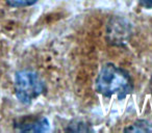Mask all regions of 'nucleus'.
<instances>
[{
	"label": "nucleus",
	"instance_id": "7ed1b4c3",
	"mask_svg": "<svg viewBox=\"0 0 152 133\" xmlns=\"http://www.w3.org/2000/svg\"><path fill=\"white\" fill-rule=\"evenodd\" d=\"M132 34L131 25L121 17H113L106 26V40L113 46H124L129 43Z\"/></svg>",
	"mask_w": 152,
	"mask_h": 133
},
{
	"label": "nucleus",
	"instance_id": "6e6552de",
	"mask_svg": "<svg viewBox=\"0 0 152 133\" xmlns=\"http://www.w3.org/2000/svg\"><path fill=\"white\" fill-rule=\"evenodd\" d=\"M139 2L145 9H152V0H139Z\"/></svg>",
	"mask_w": 152,
	"mask_h": 133
},
{
	"label": "nucleus",
	"instance_id": "f03ea898",
	"mask_svg": "<svg viewBox=\"0 0 152 133\" xmlns=\"http://www.w3.org/2000/svg\"><path fill=\"white\" fill-rule=\"evenodd\" d=\"M46 89L44 81L31 70H21L15 76L16 97L24 104L31 103Z\"/></svg>",
	"mask_w": 152,
	"mask_h": 133
},
{
	"label": "nucleus",
	"instance_id": "39448f33",
	"mask_svg": "<svg viewBox=\"0 0 152 133\" xmlns=\"http://www.w3.org/2000/svg\"><path fill=\"white\" fill-rule=\"evenodd\" d=\"M125 132H152V123L147 120H139L124 129Z\"/></svg>",
	"mask_w": 152,
	"mask_h": 133
},
{
	"label": "nucleus",
	"instance_id": "20e7f679",
	"mask_svg": "<svg viewBox=\"0 0 152 133\" xmlns=\"http://www.w3.org/2000/svg\"><path fill=\"white\" fill-rule=\"evenodd\" d=\"M14 126L22 132H47L50 129L49 121L45 116H26L15 121Z\"/></svg>",
	"mask_w": 152,
	"mask_h": 133
},
{
	"label": "nucleus",
	"instance_id": "0eeeda50",
	"mask_svg": "<svg viewBox=\"0 0 152 133\" xmlns=\"http://www.w3.org/2000/svg\"><path fill=\"white\" fill-rule=\"evenodd\" d=\"M5 1L12 7H25L34 4L38 0H5Z\"/></svg>",
	"mask_w": 152,
	"mask_h": 133
},
{
	"label": "nucleus",
	"instance_id": "1a4fd4ad",
	"mask_svg": "<svg viewBox=\"0 0 152 133\" xmlns=\"http://www.w3.org/2000/svg\"><path fill=\"white\" fill-rule=\"evenodd\" d=\"M149 89H150V92H151V96H152V77L150 79V82H149Z\"/></svg>",
	"mask_w": 152,
	"mask_h": 133
},
{
	"label": "nucleus",
	"instance_id": "f257e3e1",
	"mask_svg": "<svg viewBox=\"0 0 152 133\" xmlns=\"http://www.w3.org/2000/svg\"><path fill=\"white\" fill-rule=\"evenodd\" d=\"M96 92L103 97L117 96L122 100L133 91V81L129 73L112 63L102 65L95 81Z\"/></svg>",
	"mask_w": 152,
	"mask_h": 133
},
{
	"label": "nucleus",
	"instance_id": "423d86ee",
	"mask_svg": "<svg viewBox=\"0 0 152 133\" xmlns=\"http://www.w3.org/2000/svg\"><path fill=\"white\" fill-rule=\"evenodd\" d=\"M66 131H70V132H89V131H93L90 125L87 123L83 122V121H77L74 120L69 123L68 127L66 128Z\"/></svg>",
	"mask_w": 152,
	"mask_h": 133
}]
</instances>
